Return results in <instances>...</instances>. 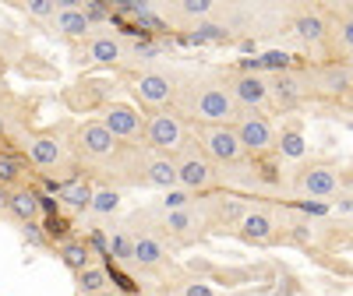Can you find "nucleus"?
<instances>
[{"instance_id":"f257e3e1","label":"nucleus","mask_w":353,"mask_h":296,"mask_svg":"<svg viewBox=\"0 0 353 296\" xmlns=\"http://www.w3.org/2000/svg\"><path fill=\"white\" fill-rule=\"evenodd\" d=\"M176 109H181L191 124L198 127H223V124H237L241 120V106L233 103L230 81L219 74H198L181 88V99H176Z\"/></svg>"},{"instance_id":"f03ea898","label":"nucleus","mask_w":353,"mask_h":296,"mask_svg":"<svg viewBox=\"0 0 353 296\" xmlns=\"http://www.w3.org/2000/svg\"><path fill=\"white\" fill-rule=\"evenodd\" d=\"M74 156L92 166H124L138 159V148L117 141L103 120H81L74 127Z\"/></svg>"},{"instance_id":"7ed1b4c3","label":"nucleus","mask_w":353,"mask_h":296,"mask_svg":"<svg viewBox=\"0 0 353 296\" xmlns=\"http://www.w3.org/2000/svg\"><path fill=\"white\" fill-rule=\"evenodd\" d=\"M145 148L170 159H181L191 148V120L176 106L149 113V120H145Z\"/></svg>"},{"instance_id":"20e7f679","label":"nucleus","mask_w":353,"mask_h":296,"mask_svg":"<svg viewBox=\"0 0 353 296\" xmlns=\"http://www.w3.org/2000/svg\"><path fill=\"white\" fill-rule=\"evenodd\" d=\"M21 152L28 156V162H32L39 173L53 176V173H74V145L64 141L61 131H28L21 134Z\"/></svg>"},{"instance_id":"39448f33","label":"nucleus","mask_w":353,"mask_h":296,"mask_svg":"<svg viewBox=\"0 0 353 296\" xmlns=\"http://www.w3.org/2000/svg\"><path fill=\"white\" fill-rule=\"evenodd\" d=\"M198 145H201V152L216 162L219 173L241 169V166L251 162L248 148H244V141H241V134H237V127H233V124H223V127H198Z\"/></svg>"},{"instance_id":"423d86ee","label":"nucleus","mask_w":353,"mask_h":296,"mask_svg":"<svg viewBox=\"0 0 353 296\" xmlns=\"http://www.w3.org/2000/svg\"><path fill=\"white\" fill-rule=\"evenodd\" d=\"M131 96L145 106V109H173L176 99H181V81H176L170 71H159V67H149L131 78Z\"/></svg>"},{"instance_id":"0eeeda50","label":"nucleus","mask_w":353,"mask_h":296,"mask_svg":"<svg viewBox=\"0 0 353 296\" xmlns=\"http://www.w3.org/2000/svg\"><path fill=\"white\" fill-rule=\"evenodd\" d=\"M293 191L301 198H339L343 194V169L336 162H325V159L301 162V169L293 173Z\"/></svg>"},{"instance_id":"6e6552de","label":"nucleus","mask_w":353,"mask_h":296,"mask_svg":"<svg viewBox=\"0 0 353 296\" xmlns=\"http://www.w3.org/2000/svg\"><path fill=\"white\" fill-rule=\"evenodd\" d=\"M230 92H233V103L241 106V113H265L272 106V78L261 74V71H233L230 78Z\"/></svg>"},{"instance_id":"1a4fd4ad","label":"nucleus","mask_w":353,"mask_h":296,"mask_svg":"<svg viewBox=\"0 0 353 296\" xmlns=\"http://www.w3.org/2000/svg\"><path fill=\"white\" fill-rule=\"evenodd\" d=\"M176 176H181V187L191 191L194 198L216 191V184H219V169H216V162H212L209 156L201 152L198 141L188 148L181 159H176Z\"/></svg>"},{"instance_id":"9d476101","label":"nucleus","mask_w":353,"mask_h":296,"mask_svg":"<svg viewBox=\"0 0 353 296\" xmlns=\"http://www.w3.org/2000/svg\"><path fill=\"white\" fill-rule=\"evenodd\" d=\"M212 226V219H209V212L205 209H184V212H163L159 215V233L166 236V240H176V244H194V240H201L205 236V229Z\"/></svg>"},{"instance_id":"9b49d317","label":"nucleus","mask_w":353,"mask_h":296,"mask_svg":"<svg viewBox=\"0 0 353 296\" xmlns=\"http://www.w3.org/2000/svg\"><path fill=\"white\" fill-rule=\"evenodd\" d=\"M233 127H237V134H241V141H244L251 159H261V156H272L276 152L279 131L272 127V120L265 113H241V120L233 124Z\"/></svg>"},{"instance_id":"f8f14e48","label":"nucleus","mask_w":353,"mask_h":296,"mask_svg":"<svg viewBox=\"0 0 353 296\" xmlns=\"http://www.w3.org/2000/svg\"><path fill=\"white\" fill-rule=\"evenodd\" d=\"M145 120L149 116H141V109L131 103H110L103 109V124L110 127V134L131 148H134V141H145Z\"/></svg>"},{"instance_id":"ddd939ff","label":"nucleus","mask_w":353,"mask_h":296,"mask_svg":"<svg viewBox=\"0 0 353 296\" xmlns=\"http://www.w3.org/2000/svg\"><path fill=\"white\" fill-rule=\"evenodd\" d=\"M138 173H141V184L145 187H156V191H173L181 187V176H176V159L170 156H159V152H145L138 156Z\"/></svg>"},{"instance_id":"4468645a","label":"nucleus","mask_w":353,"mask_h":296,"mask_svg":"<svg viewBox=\"0 0 353 296\" xmlns=\"http://www.w3.org/2000/svg\"><path fill=\"white\" fill-rule=\"evenodd\" d=\"M50 25H53V32L61 39H68V43H88L92 39V18H88L85 8H78L74 0H64Z\"/></svg>"},{"instance_id":"2eb2a0df","label":"nucleus","mask_w":353,"mask_h":296,"mask_svg":"<svg viewBox=\"0 0 353 296\" xmlns=\"http://www.w3.org/2000/svg\"><path fill=\"white\" fill-rule=\"evenodd\" d=\"M85 64H96V67H121L128 61V46L121 36L113 32H96L92 39L85 43Z\"/></svg>"},{"instance_id":"dca6fc26","label":"nucleus","mask_w":353,"mask_h":296,"mask_svg":"<svg viewBox=\"0 0 353 296\" xmlns=\"http://www.w3.org/2000/svg\"><path fill=\"white\" fill-rule=\"evenodd\" d=\"M311 92V78L297 74V71H279L272 74V106L276 109H293L301 106Z\"/></svg>"},{"instance_id":"f3484780","label":"nucleus","mask_w":353,"mask_h":296,"mask_svg":"<svg viewBox=\"0 0 353 296\" xmlns=\"http://www.w3.org/2000/svg\"><path fill=\"white\" fill-rule=\"evenodd\" d=\"M237 236H241L244 244L269 247V244H276V240H279V222H276L269 212H265V209H251V212L241 219Z\"/></svg>"},{"instance_id":"a211bd4d","label":"nucleus","mask_w":353,"mask_h":296,"mask_svg":"<svg viewBox=\"0 0 353 296\" xmlns=\"http://www.w3.org/2000/svg\"><path fill=\"white\" fill-rule=\"evenodd\" d=\"M131 261L145 272H156L170 261V251L163 244V236L156 233H131Z\"/></svg>"},{"instance_id":"6ab92c4d","label":"nucleus","mask_w":353,"mask_h":296,"mask_svg":"<svg viewBox=\"0 0 353 296\" xmlns=\"http://www.w3.org/2000/svg\"><path fill=\"white\" fill-rule=\"evenodd\" d=\"M110 85L106 81H78L71 88H64V103L74 113H92V109H106L110 106Z\"/></svg>"},{"instance_id":"aec40b11","label":"nucleus","mask_w":353,"mask_h":296,"mask_svg":"<svg viewBox=\"0 0 353 296\" xmlns=\"http://www.w3.org/2000/svg\"><path fill=\"white\" fill-rule=\"evenodd\" d=\"M53 191H57V198H61V204L68 212H88L92 209L96 184H88L85 176H68V180H61V184L53 180Z\"/></svg>"},{"instance_id":"412c9836","label":"nucleus","mask_w":353,"mask_h":296,"mask_svg":"<svg viewBox=\"0 0 353 296\" xmlns=\"http://www.w3.org/2000/svg\"><path fill=\"white\" fill-rule=\"evenodd\" d=\"M311 85L321 96H343L353 88V67L350 64H325L311 74Z\"/></svg>"},{"instance_id":"4be33fe9","label":"nucleus","mask_w":353,"mask_h":296,"mask_svg":"<svg viewBox=\"0 0 353 296\" xmlns=\"http://www.w3.org/2000/svg\"><path fill=\"white\" fill-rule=\"evenodd\" d=\"M205 212H209L212 226H241V219L251 212V204L241 201V198L223 194V198H212L209 204H205Z\"/></svg>"},{"instance_id":"5701e85b","label":"nucleus","mask_w":353,"mask_h":296,"mask_svg":"<svg viewBox=\"0 0 353 296\" xmlns=\"http://www.w3.org/2000/svg\"><path fill=\"white\" fill-rule=\"evenodd\" d=\"M329 32H332L329 21L321 18L318 11H301L297 18H293V36H297L304 46H321L329 39Z\"/></svg>"},{"instance_id":"b1692460","label":"nucleus","mask_w":353,"mask_h":296,"mask_svg":"<svg viewBox=\"0 0 353 296\" xmlns=\"http://www.w3.org/2000/svg\"><path fill=\"white\" fill-rule=\"evenodd\" d=\"M276 156L286 162H304L307 159V138L301 131V124H286L276 138Z\"/></svg>"},{"instance_id":"393cba45","label":"nucleus","mask_w":353,"mask_h":296,"mask_svg":"<svg viewBox=\"0 0 353 296\" xmlns=\"http://www.w3.org/2000/svg\"><path fill=\"white\" fill-rule=\"evenodd\" d=\"M21 226H28V222H39V215H43V198L32 191V187H18V191H11V209H8Z\"/></svg>"},{"instance_id":"a878e982","label":"nucleus","mask_w":353,"mask_h":296,"mask_svg":"<svg viewBox=\"0 0 353 296\" xmlns=\"http://www.w3.org/2000/svg\"><path fill=\"white\" fill-rule=\"evenodd\" d=\"M61 261L68 264V268L74 272V275H81L88 264H92V247H88L81 236H71V240H64L61 244Z\"/></svg>"},{"instance_id":"bb28decb","label":"nucleus","mask_w":353,"mask_h":296,"mask_svg":"<svg viewBox=\"0 0 353 296\" xmlns=\"http://www.w3.org/2000/svg\"><path fill=\"white\" fill-rule=\"evenodd\" d=\"M92 212L96 219H113L117 212H121V191H117L113 184H96V194H92Z\"/></svg>"},{"instance_id":"cd10ccee","label":"nucleus","mask_w":353,"mask_h":296,"mask_svg":"<svg viewBox=\"0 0 353 296\" xmlns=\"http://www.w3.org/2000/svg\"><path fill=\"white\" fill-rule=\"evenodd\" d=\"M74 282H78V296H99L110 289V272L106 264H88L81 275H74Z\"/></svg>"},{"instance_id":"c85d7f7f","label":"nucleus","mask_w":353,"mask_h":296,"mask_svg":"<svg viewBox=\"0 0 353 296\" xmlns=\"http://www.w3.org/2000/svg\"><path fill=\"white\" fill-rule=\"evenodd\" d=\"M173 14L198 25V21H209L216 14V4H212V0H181V4L173 8Z\"/></svg>"},{"instance_id":"c756f323","label":"nucleus","mask_w":353,"mask_h":296,"mask_svg":"<svg viewBox=\"0 0 353 296\" xmlns=\"http://www.w3.org/2000/svg\"><path fill=\"white\" fill-rule=\"evenodd\" d=\"M188 39H194V43H223L226 36H230V28L226 25H216V21H198V25H191L188 28Z\"/></svg>"},{"instance_id":"7c9ffc66","label":"nucleus","mask_w":353,"mask_h":296,"mask_svg":"<svg viewBox=\"0 0 353 296\" xmlns=\"http://www.w3.org/2000/svg\"><path fill=\"white\" fill-rule=\"evenodd\" d=\"M332 46L339 53H353V14H343L336 25H332V32H329Z\"/></svg>"},{"instance_id":"2f4dec72","label":"nucleus","mask_w":353,"mask_h":296,"mask_svg":"<svg viewBox=\"0 0 353 296\" xmlns=\"http://www.w3.org/2000/svg\"><path fill=\"white\" fill-rule=\"evenodd\" d=\"M194 194L191 191H184V187H173V191H166L163 194V212H184V209H194Z\"/></svg>"},{"instance_id":"473e14b6","label":"nucleus","mask_w":353,"mask_h":296,"mask_svg":"<svg viewBox=\"0 0 353 296\" xmlns=\"http://www.w3.org/2000/svg\"><path fill=\"white\" fill-rule=\"evenodd\" d=\"M18 176H21V159L14 152H0V187L18 184Z\"/></svg>"},{"instance_id":"72a5a7b5","label":"nucleus","mask_w":353,"mask_h":296,"mask_svg":"<svg viewBox=\"0 0 353 296\" xmlns=\"http://www.w3.org/2000/svg\"><path fill=\"white\" fill-rule=\"evenodd\" d=\"M21 11L28 18H36V21H53L57 11H61V4H53V0H28V4H21Z\"/></svg>"},{"instance_id":"f704fd0d","label":"nucleus","mask_w":353,"mask_h":296,"mask_svg":"<svg viewBox=\"0 0 353 296\" xmlns=\"http://www.w3.org/2000/svg\"><path fill=\"white\" fill-rule=\"evenodd\" d=\"M110 251H113V257L131 261V236H128V233H113V236H110Z\"/></svg>"},{"instance_id":"c9c22d12","label":"nucleus","mask_w":353,"mask_h":296,"mask_svg":"<svg viewBox=\"0 0 353 296\" xmlns=\"http://www.w3.org/2000/svg\"><path fill=\"white\" fill-rule=\"evenodd\" d=\"M181 296H216V289L209 282H188L181 286Z\"/></svg>"},{"instance_id":"e433bc0d","label":"nucleus","mask_w":353,"mask_h":296,"mask_svg":"<svg viewBox=\"0 0 353 296\" xmlns=\"http://www.w3.org/2000/svg\"><path fill=\"white\" fill-rule=\"evenodd\" d=\"M25 240L32 244V247H46V236H43V226H39V222H28V226H25Z\"/></svg>"},{"instance_id":"4c0bfd02","label":"nucleus","mask_w":353,"mask_h":296,"mask_svg":"<svg viewBox=\"0 0 353 296\" xmlns=\"http://www.w3.org/2000/svg\"><path fill=\"white\" fill-rule=\"evenodd\" d=\"M343 194H350V198H353V166H350V169H343Z\"/></svg>"},{"instance_id":"58836bf2","label":"nucleus","mask_w":353,"mask_h":296,"mask_svg":"<svg viewBox=\"0 0 353 296\" xmlns=\"http://www.w3.org/2000/svg\"><path fill=\"white\" fill-rule=\"evenodd\" d=\"M99 296H121V293H117V289L110 286V289H106V293H99Z\"/></svg>"},{"instance_id":"ea45409f","label":"nucleus","mask_w":353,"mask_h":296,"mask_svg":"<svg viewBox=\"0 0 353 296\" xmlns=\"http://www.w3.org/2000/svg\"><path fill=\"white\" fill-rule=\"evenodd\" d=\"M0 78H4V56H0Z\"/></svg>"},{"instance_id":"a19ab883","label":"nucleus","mask_w":353,"mask_h":296,"mask_svg":"<svg viewBox=\"0 0 353 296\" xmlns=\"http://www.w3.org/2000/svg\"><path fill=\"white\" fill-rule=\"evenodd\" d=\"M0 134H4V120H0Z\"/></svg>"}]
</instances>
